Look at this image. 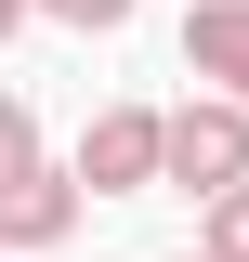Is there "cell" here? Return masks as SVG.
<instances>
[{
	"label": "cell",
	"instance_id": "5b68a950",
	"mask_svg": "<svg viewBox=\"0 0 249 262\" xmlns=\"http://www.w3.org/2000/svg\"><path fill=\"white\" fill-rule=\"evenodd\" d=\"M197 262H249V184L210 196V236H197Z\"/></svg>",
	"mask_w": 249,
	"mask_h": 262
},
{
	"label": "cell",
	"instance_id": "6da1fadb",
	"mask_svg": "<svg viewBox=\"0 0 249 262\" xmlns=\"http://www.w3.org/2000/svg\"><path fill=\"white\" fill-rule=\"evenodd\" d=\"M157 184H184V196L249 184V105H223V92L171 105V118H157Z\"/></svg>",
	"mask_w": 249,
	"mask_h": 262
},
{
	"label": "cell",
	"instance_id": "3957f363",
	"mask_svg": "<svg viewBox=\"0 0 249 262\" xmlns=\"http://www.w3.org/2000/svg\"><path fill=\"white\" fill-rule=\"evenodd\" d=\"M79 223V184H66V170H0V249H53V236Z\"/></svg>",
	"mask_w": 249,
	"mask_h": 262
},
{
	"label": "cell",
	"instance_id": "9c48e42d",
	"mask_svg": "<svg viewBox=\"0 0 249 262\" xmlns=\"http://www.w3.org/2000/svg\"><path fill=\"white\" fill-rule=\"evenodd\" d=\"M184 262H197V249H184Z\"/></svg>",
	"mask_w": 249,
	"mask_h": 262
},
{
	"label": "cell",
	"instance_id": "52a82bcc",
	"mask_svg": "<svg viewBox=\"0 0 249 262\" xmlns=\"http://www.w3.org/2000/svg\"><path fill=\"white\" fill-rule=\"evenodd\" d=\"M39 13H66V27H131V0H39Z\"/></svg>",
	"mask_w": 249,
	"mask_h": 262
},
{
	"label": "cell",
	"instance_id": "8992f818",
	"mask_svg": "<svg viewBox=\"0 0 249 262\" xmlns=\"http://www.w3.org/2000/svg\"><path fill=\"white\" fill-rule=\"evenodd\" d=\"M27 158H39V118H27L13 92H0V170H27Z\"/></svg>",
	"mask_w": 249,
	"mask_h": 262
},
{
	"label": "cell",
	"instance_id": "ba28073f",
	"mask_svg": "<svg viewBox=\"0 0 249 262\" xmlns=\"http://www.w3.org/2000/svg\"><path fill=\"white\" fill-rule=\"evenodd\" d=\"M13 27H27V0H0V39H13Z\"/></svg>",
	"mask_w": 249,
	"mask_h": 262
},
{
	"label": "cell",
	"instance_id": "277c9868",
	"mask_svg": "<svg viewBox=\"0 0 249 262\" xmlns=\"http://www.w3.org/2000/svg\"><path fill=\"white\" fill-rule=\"evenodd\" d=\"M184 66L210 79L223 105H249V0H197V13H184Z\"/></svg>",
	"mask_w": 249,
	"mask_h": 262
},
{
	"label": "cell",
	"instance_id": "7a4b0ae2",
	"mask_svg": "<svg viewBox=\"0 0 249 262\" xmlns=\"http://www.w3.org/2000/svg\"><path fill=\"white\" fill-rule=\"evenodd\" d=\"M66 184H92V196H144V184H157V118H144V105H105V118L79 131V170H66Z\"/></svg>",
	"mask_w": 249,
	"mask_h": 262
}]
</instances>
